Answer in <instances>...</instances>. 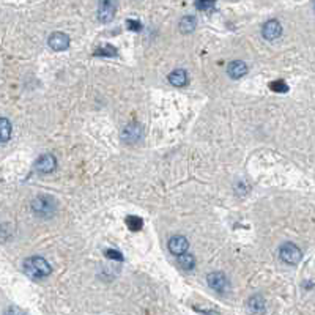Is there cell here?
<instances>
[{"label": "cell", "mask_w": 315, "mask_h": 315, "mask_svg": "<svg viewBox=\"0 0 315 315\" xmlns=\"http://www.w3.org/2000/svg\"><path fill=\"white\" fill-rule=\"evenodd\" d=\"M24 271L27 276H30L32 279H41L51 274L52 268L46 259L35 255V257H28L24 260Z\"/></svg>", "instance_id": "6da1fadb"}, {"label": "cell", "mask_w": 315, "mask_h": 315, "mask_svg": "<svg viewBox=\"0 0 315 315\" xmlns=\"http://www.w3.org/2000/svg\"><path fill=\"white\" fill-rule=\"evenodd\" d=\"M32 210L39 218H51L57 210V202L51 195H46V194L38 195L32 202Z\"/></svg>", "instance_id": "7a4b0ae2"}, {"label": "cell", "mask_w": 315, "mask_h": 315, "mask_svg": "<svg viewBox=\"0 0 315 315\" xmlns=\"http://www.w3.org/2000/svg\"><path fill=\"white\" fill-rule=\"evenodd\" d=\"M279 255H281V259H282L285 263H289V265H297V263H300V260H301V257H303V252H301V249L298 248L297 244H293V243H285V244L281 246Z\"/></svg>", "instance_id": "3957f363"}, {"label": "cell", "mask_w": 315, "mask_h": 315, "mask_svg": "<svg viewBox=\"0 0 315 315\" xmlns=\"http://www.w3.org/2000/svg\"><path fill=\"white\" fill-rule=\"evenodd\" d=\"M117 13V2L115 0H100L98 2V19L101 22H111Z\"/></svg>", "instance_id": "277c9868"}, {"label": "cell", "mask_w": 315, "mask_h": 315, "mask_svg": "<svg viewBox=\"0 0 315 315\" xmlns=\"http://www.w3.org/2000/svg\"><path fill=\"white\" fill-rule=\"evenodd\" d=\"M206 282H208V285L214 292H219V293H224L229 289V281H227V278H225V274L221 273V271L210 273L208 276H206Z\"/></svg>", "instance_id": "5b68a950"}, {"label": "cell", "mask_w": 315, "mask_h": 315, "mask_svg": "<svg viewBox=\"0 0 315 315\" xmlns=\"http://www.w3.org/2000/svg\"><path fill=\"white\" fill-rule=\"evenodd\" d=\"M47 44L52 51H57V52L65 51V49H68V46H70V36L63 32H54L49 36Z\"/></svg>", "instance_id": "8992f818"}, {"label": "cell", "mask_w": 315, "mask_h": 315, "mask_svg": "<svg viewBox=\"0 0 315 315\" xmlns=\"http://www.w3.org/2000/svg\"><path fill=\"white\" fill-rule=\"evenodd\" d=\"M262 35L265 39H268V41H274V39H278L282 35V25L279 21H276V19H271V21L265 22V25L262 27Z\"/></svg>", "instance_id": "52a82bcc"}, {"label": "cell", "mask_w": 315, "mask_h": 315, "mask_svg": "<svg viewBox=\"0 0 315 315\" xmlns=\"http://www.w3.org/2000/svg\"><path fill=\"white\" fill-rule=\"evenodd\" d=\"M57 165V159L55 156L51 153H46L43 156H39L36 162H35V169L41 173H51Z\"/></svg>", "instance_id": "ba28073f"}, {"label": "cell", "mask_w": 315, "mask_h": 315, "mask_svg": "<svg viewBox=\"0 0 315 315\" xmlns=\"http://www.w3.org/2000/svg\"><path fill=\"white\" fill-rule=\"evenodd\" d=\"M188 248H189V243H188V240H186V236L175 235L169 240V251L173 255H176V257L181 255V254H184L186 251H188Z\"/></svg>", "instance_id": "9c48e42d"}, {"label": "cell", "mask_w": 315, "mask_h": 315, "mask_svg": "<svg viewBox=\"0 0 315 315\" xmlns=\"http://www.w3.org/2000/svg\"><path fill=\"white\" fill-rule=\"evenodd\" d=\"M123 141L128 144H134L137 141H141L142 137V126L139 123H131L123 128V133H122Z\"/></svg>", "instance_id": "30bf717a"}, {"label": "cell", "mask_w": 315, "mask_h": 315, "mask_svg": "<svg viewBox=\"0 0 315 315\" xmlns=\"http://www.w3.org/2000/svg\"><path fill=\"white\" fill-rule=\"evenodd\" d=\"M227 73L232 79H240L243 77L246 73H248V65H246L244 62H240V60H235L229 65L227 68Z\"/></svg>", "instance_id": "8fae6325"}, {"label": "cell", "mask_w": 315, "mask_h": 315, "mask_svg": "<svg viewBox=\"0 0 315 315\" xmlns=\"http://www.w3.org/2000/svg\"><path fill=\"white\" fill-rule=\"evenodd\" d=\"M169 82L173 87H184L188 84V73L184 70H175L169 74Z\"/></svg>", "instance_id": "7c38bea8"}, {"label": "cell", "mask_w": 315, "mask_h": 315, "mask_svg": "<svg viewBox=\"0 0 315 315\" xmlns=\"http://www.w3.org/2000/svg\"><path fill=\"white\" fill-rule=\"evenodd\" d=\"M11 137V123L8 118L0 117V144H6Z\"/></svg>", "instance_id": "4fadbf2b"}, {"label": "cell", "mask_w": 315, "mask_h": 315, "mask_svg": "<svg viewBox=\"0 0 315 315\" xmlns=\"http://www.w3.org/2000/svg\"><path fill=\"white\" fill-rule=\"evenodd\" d=\"M195 25H197V21H195L194 16H184L180 21V32L181 33H191V32H194Z\"/></svg>", "instance_id": "5bb4252c"}, {"label": "cell", "mask_w": 315, "mask_h": 315, "mask_svg": "<svg viewBox=\"0 0 315 315\" xmlns=\"http://www.w3.org/2000/svg\"><path fill=\"white\" fill-rule=\"evenodd\" d=\"M249 309L255 314H262L265 312V300L262 295H255L249 300Z\"/></svg>", "instance_id": "9a60e30c"}, {"label": "cell", "mask_w": 315, "mask_h": 315, "mask_svg": "<svg viewBox=\"0 0 315 315\" xmlns=\"http://www.w3.org/2000/svg\"><path fill=\"white\" fill-rule=\"evenodd\" d=\"M178 265L183 268V270H186V271H191V270H194V267H195V259L192 257L191 254H181V255H178Z\"/></svg>", "instance_id": "2e32d148"}, {"label": "cell", "mask_w": 315, "mask_h": 315, "mask_svg": "<svg viewBox=\"0 0 315 315\" xmlns=\"http://www.w3.org/2000/svg\"><path fill=\"white\" fill-rule=\"evenodd\" d=\"M126 224H128V227H130L131 230L137 232V230H141L142 229V219L141 218H137V216H128L126 218Z\"/></svg>", "instance_id": "e0dca14e"}, {"label": "cell", "mask_w": 315, "mask_h": 315, "mask_svg": "<svg viewBox=\"0 0 315 315\" xmlns=\"http://www.w3.org/2000/svg\"><path fill=\"white\" fill-rule=\"evenodd\" d=\"M216 5V0H197L195 2V8L199 11H211Z\"/></svg>", "instance_id": "ac0fdd59"}, {"label": "cell", "mask_w": 315, "mask_h": 315, "mask_svg": "<svg viewBox=\"0 0 315 315\" xmlns=\"http://www.w3.org/2000/svg\"><path fill=\"white\" fill-rule=\"evenodd\" d=\"M270 87H271V90L278 92V93H284V92H287V90H289L287 84H285L284 81H274V82L270 84Z\"/></svg>", "instance_id": "d6986e66"}, {"label": "cell", "mask_w": 315, "mask_h": 315, "mask_svg": "<svg viewBox=\"0 0 315 315\" xmlns=\"http://www.w3.org/2000/svg\"><path fill=\"white\" fill-rule=\"evenodd\" d=\"M95 55H117V49L112 46H106V49H98Z\"/></svg>", "instance_id": "ffe728a7"}, {"label": "cell", "mask_w": 315, "mask_h": 315, "mask_svg": "<svg viewBox=\"0 0 315 315\" xmlns=\"http://www.w3.org/2000/svg\"><path fill=\"white\" fill-rule=\"evenodd\" d=\"M106 257L114 259V260H123V255L120 251H115V249H107L106 251Z\"/></svg>", "instance_id": "44dd1931"}, {"label": "cell", "mask_w": 315, "mask_h": 315, "mask_svg": "<svg viewBox=\"0 0 315 315\" xmlns=\"http://www.w3.org/2000/svg\"><path fill=\"white\" fill-rule=\"evenodd\" d=\"M128 24V28H130V30H134V32H137V30H141V22L139 21H134V19H130V21L126 22Z\"/></svg>", "instance_id": "7402d4cb"}, {"label": "cell", "mask_w": 315, "mask_h": 315, "mask_svg": "<svg viewBox=\"0 0 315 315\" xmlns=\"http://www.w3.org/2000/svg\"><path fill=\"white\" fill-rule=\"evenodd\" d=\"M314 8H315V2H314Z\"/></svg>", "instance_id": "603a6c76"}]
</instances>
